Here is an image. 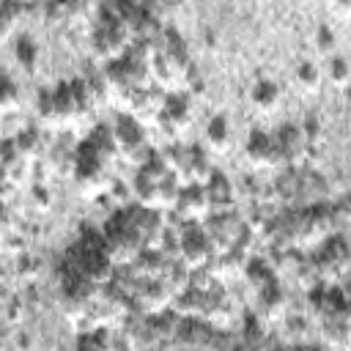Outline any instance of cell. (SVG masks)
Returning a JSON list of instances; mask_svg holds the SVG:
<instances>
[{"instance_id":"4","label":"cell","mask_w":351,"mask_h":351,"mask_svg":"<svg viewBox=\"0 0 351 351\" xmlns=\"http://www.w3.org/2000/svg\"><path fill=\"white\" fill-rule=\"evenodd\" d=\"M208 200H211V211H233L236 208V197H239V186L219 170H214L206 184H203Z\"/></svg>"},{"instance_id":"9","label":"cell","mask_w":351,"mask_h":351,"mask_svg":"<svg viewBox=\"0 0 351 351\" xmlns=\"http://www.w3.org/2000/svg\"><path fill=\"white\" fill-rule=\"evenodd\" d=\"M293 80H296V85L304 90V93H318V88H321V82H324V71L315 66V63H299L296 66V74H293Z\"/></svg>"},{"instance_id":"15","label":"cell","mask_w":351,"mask_h":351,"mask_svg":"<svg viewBox=\"0 0 351 351\" xmlns=\"http://www.w3.org/2000/svg\"><path fill=\"white\" fill-rule=\"evenodd\" d=\"M332 8H340V11H346V8H351V0H326Z\"/></svg>"},{"instance_id":"2","label":"cell","mask_w":351,"mask_h":351,"mask_svg":"<svg viewBox=\"0 0 351 351\" xmlns=\"http://www.w3.org/2000/svg\"><path fill=\"white\" fill-rule=\"evenodd\" d=\"M189 121H192L189 93H184V90H178V93H167L165 107H162V112L156 115L159 129L167 132V134H178V132H184V129L189 126Z\"/></svg>"},{"instance_id":"13","label":"cell","mask_w":351,"mask_h":351,"mask_svg":"<svg viewBox=\"0 0 351 351\" xmlns=\"http://www.w3.org/2000/svg\"><path fill=\"white\" fill-rule=\"evenodd\" d=\"M0 107H3L5 115L16 112V107H19V88H16V82H14L11 74L3 77V99H0Z\"/></svg>"},{"instance_id":"3","label":"cell","mask_w":351,"mask_h":351,"mask_svg":"<svg viewBox=\"0 0 351 351\" xmlns=\"http://www.w3.org/2000/svg\"><path fill=\"white\" fill-rule=\"evenodd\" d=\"M244 156L247 162L255 167V170H263V167H282L280 165V151H277V143H274V134H266L261 129H252L244 140Z\"/></svg>"},{"instance_id":"6","label":"cell","mask_w":351,"mask_h":351,"mask_svg":"<svg viewBox=\"0 0 351 351\" xmlns=\"http://www.w3.org/2000/svg\"><path fill=\"white\" fill-rule=\"evenodd\" d=\"M206 148L211 154H225L230 148V126H228V118L225 115H214L208 123H206Z\"/></svg>"},{"instance_id":"11","label":"cell","mask_w":351,"mask_h":351,"mask_svg":"<svg viewBox=\"0 0 351 351\" xmlns=\"http://www.w3.org/2000/svg\"><path fill=\"white\" fill-rule=\"evenodd\" d=\"M324 77L329 80V85L346 90L351 85V60H346V58H329V66H326Z\"/></svg>"},{"instance_id":"8","label":"cell","mask_w":351,"mask_h":351,"mask_svg":"<svg viewBox=\"0 0 351 351\" xmlns=\"http://www.w3.org/2000/svg\"><path fill=\"white\" fill-rule=\"evenodd\" d=\"M11 274L19 280L22 288H25V285H36V280H38V274H41V263H38V258L22 252V255H16V263L11 266Z\"/></svg>"},{"instance_id":"16","label":"cell","mask_w":351,"mask_h":351,"mask_svg":"<svg viewBox=\"0 0 351 351\" xmlns=\"http://www.w3.org/2000/svg\"><path fill=\"white\" fill-rule=\"evenodd\" d=\"M346 104H348V107H351V85H348V88H346Z\"/></svg>"},{"instance_id":"1","label":"cell","mask_w":351,"mask_h":351,"mask_svg":"<svg viewBox=\"0 0 351 351\" xmlns=\"http://www.w3.org/2000/svg\"><path fill=\"white\" fill-rule=\"evenodd\" d=\"M176 214L178 219L186 222H206V217L211 214V200L203 189V184H184L176 200Z\"/></svg>"},{"instance_id":"10","label":"cell","mask_w":351,"mask_h":351,"mask_svg":"<svg viewBox=\"0 0 351 351\" xmlns=\"http://www.w3.org/2000/svg\"><path fill=\"white\" fill-rule=\"evenodd\" d=\"M36 115L44 121V126H63L60 115H58V104H55V93L52 90H38L36 96Z\"/></svg>"},{"instance_id":"14","label":"cell","mask_w":351,"mask_h":351,"mask_svg":"<svg viewBox=\"0 0 351 351\" xmlns=\"http://www.w3.org/2000/svg\"><path fill=\"white\" fill-rule=\"evenodd\" d=\"M315 47H318L321 55H329L335 49V30L329 25H318V30H315Z\"/></svg>"},{"instance_id":"5","label":"cell","mask_w":351,"mask_h":351,"mask_svg":"<svg viewBox=\"0 0 351 351\" xmlns=\"http://www.w3.org/2000/svg\"><path fill=\"white\" fill-rule=\"evenodd\" d=\"M280 101H282V93H280V88L271 80H258L250 88V104L258 112H274L280 107Z\"/></svg>"},{"instance_id":"12","label":"cell","mask_w":351,"mask_h":351,"mask_svg":"<svg viewBox=\"0 0 351 351\" xmlns=\"http://www.w3.org/2000/svg\"><path fill=\"white\" fill-rule=\"evenodd\" d=\"M27 195H30V208H33L36 214H47V211L52 208V192H49V186H44L41 181L33 184Z\"/></svg>"},{"instance_id":"7","label":"cell","mask_w":351,"mask_h":351,"mask_svg":"<svg viewBox=\"0 0 351 351\" xmlns=\"http://www.w3.org/2000/svg\"><path fill=\"white\" fill-rule=\"evenodd\" d=\"M14 58H16V66H19L25 74H36L38 60H41V49H38V44H36V38L19 36L16 44H14Z\"/></svg>"}]
</instances>
